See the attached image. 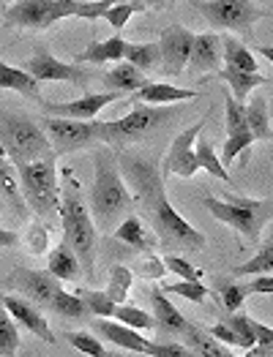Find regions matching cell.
Here are the masks:
<instances>
[{
	"instance_id": "58",
	"label": "cell",
	"mask_w": 273,
	"mask_h": 357,
	"mask_svg": "<svg viewBox=\"0 0 273 357\" xmlns=\"http://www.w3.org/2000/svg\"><path fill=\"white\" fill-rule=\"evenodd\" d=\"M3 205H6V202H3V199H0V213H3Z\"/></svg>"
},
{
	"instance_id": "46",
	"label": "cell",
	"mask_w": 273,
	"mask_h": 357,
	"mask_svg": "<svg viewBox=\"0 0 273 357\" xmlns=\"http://www.w3.org/2000/svg\"><path fill=\"white\" fill-rule=\"evenodd\" d=\"M251 330H254V338L257 344L246 352V357H273V328L251 319Z\"/></svg>"
},
{
	"instance_id": "15",
	"label": "cell",
	"mask_w": 273,
	"mask_h": 357,
	"mask_svg": "<svg viewBox=\"0 0 273 357\" xmlns=\"http://www.w3.org/2000/svg\"><path fill=\"white\" fill-rule=\"evenodd\" d=\"M121 98V93H85L74 101H66V104H52V101H44V112L50 118H68V120H96L98 112L110 104H115Z\"/></svg>"
},
{
	"instance_id": "35",
	"label": "cell",
	"mask_w": 273,
	"mask_h": 357,
	"mask_svg": "<svg viewBox=\"0 0 273 357\" xmlns=\"http://www.w3.org/2000/svg\"><path fill=\"white\" fill-rule=\"evenodd\" d=\"M194 155H197V167H200V169L211 172L213 178H219L221 183H230V172L221 167V158L216 155L211 139H200V142H197V150H194Z\"/></svg>"
},
{
	"instance_id": "57",
	"label": "cell",
	"mask_w": 273,
	"mask_h": 357,
	"mask_svg": "<svg viewBox=\"0 0 273 357\" xmlns=\"http://www.w3.org/2000/svg\"><path fill=\"white\" fill-rule=\"evenodd\" d=\"M121 3H137V0H110V6H121Z\"/></svg>"
},
{
	"instance_id": "41",
	"label": "cell",
	"mask_w": 273,
	"mask_h": 357,
	"mask_svg": "<svg viewBox=\"0 0 273 357\" xmlns=\"http://www.w3.org/2000/svg\"><path fill=\"white\" fill-rule=\"evenodd\" d=\"M50 311L52 314H61V317H68V319H82L88 314V308H85V303H82L80 295H71V292H63V289L55 295Z\"/></svg>"
},
{
	"instance_id": "47",
	"label": "cell",
	"mask_w": 273,
	"mask_h": 357,
	"mask_svg": "<svg viewBox=\"0 0 273 357\" xmlns=\"http://www.w3.org/2000/svg\"><path fill=\"white\" fill-rule=\"evenodd\" d=\"M164 268H167V273H175L181 281H200L202 278V270H197L189 259H183L181 254H167Z\"/></svg>"
},
{
	"instance_id": "19",
	"label": "cell",
	"mask_w": 273,
	"mask_h": 357,
	"mask_svg": "<svg viewBox=\"0 0 273 357\" xmlns=\"http://www.w3.org/2000/svg\"><path fill=\"white\" fill-rule=\"evenodd\" d=\"M151 305H153V330L158 335H183L191 328V322L175 308V303L167 298L161 289L151 292Z\"/></svg>"
},
{
	"instance_id": "43",
	"label": "cell",
	"mask_w": 273,
	"mask_h": 357,
	"mask_svg": "<svg viewBox=\"0 0 273 357\" xmlns=\"http://www.w3.org/2000/svg\"><path fill=\"white\" fill-rule=\"evenodd\" d=\"M142 11H148V6H145L142 0H137V3H121V6H112V8H107L101 20H107L112 28L121 33V30L126 28V22H128L134 14H142Z\"/></svg>"
},
{
	"instance_id": "16",
	"label": "cell",
	"mask_w": 273,
	"mask_h": 357,
	"mask_svg": "<svg viewBox=\"0 0 273 357\" xmlns=\"http://www.w3.org/2000/svg\"><path fill=\"white\" fill-rule=\"evenodd\" d=\"M0 305L11 314V319H14L17 325H22V328L28 330V333H33L36 338H41V341H47V344H55V335H52V328H50L44 311H41L38 305H33L31 300L20 298V295H0Z\"/></svg>"
},
{
	"instance_id": "42",
	"label": "cell",
	"mask_w": 273,
	"mask_h": 357,
	"mask_svg": "<svg viewBox=\"0 0 273 357\" xmlns=\"http://www.w3.org/2000/svg\"><path fill=\"white\" fill-rule=\"evenodd\" d=\"M80 298L85 303V308H88V314L93 317H98V319H112L115 317V303L107 298L104 292H93V289H82L80 292Z\"/></svg>"
},
{
	"instance_id": "32",
	"label": "cell",
	"mask_w": 273,
	"mask_h": 357,
	"mask_svg": "<svg viewBox=\"0 0 273 357\" xmlns=\"http://www.w3.org/2000/svg\"><path fill=\"white\" fill-rule=\"evenodd\" d=\"M123 60L131 63L134 68H140L142 74H148V71H153V68L161 66V50H158V44H137V41H126Z\"/></svg>"
},
{
	"instance_id": "51",
	"label": "cell",
	"mask_w": 273,
	"mask_h": 357,
	"mask_svg": "<svg viewBox=\"0 0 273 357\" xmlns=\"http://www.w3.org/2000/svg\"><path fill=\"white\" fill-rule=\"evenodd\" d=\"M107 8H112L110 0H82V8L77 11V20H101Z\"/></svg>"
},
{
	"instance_id": "17",
	"label": "cell",
	"mask_w": 273,
	"mask_h": 357,
	"mask_svg": "<svg viewBox=\"0 0 273 357\" xmlns=\"http://www.w3.org/2000/svg\"><path fill=\"white\" fill-rule=\"evenodd\" d=\"M221 38L219 33H200L194 36V44H191V55H189V66L183 74H205V71H219L221 68Z\"/></svg>"
},
{
	"instance_id": "30",
	"label": "cell",
	"mask_w": 273,
	"mask_h": 357,
	"mask_svg": "<svg viewBox=\"0 0 273 357\" xmlns=\"http://www.w3.org/2000/svg\"><path fill=\"white\" fill-rule=\"evenodd\" d=\"M213 298L216 303L221 300V305H224V311L227 314H235V311H241L246 298H249V289H246V284L238 281V278H213Z\"/></svg>"
},
{
	"instance_id": "14",
	"label": "cell",
	"mask_w": 273,
	"mask_h": 357,
	"mask_svg": "<svg viewBox=\"0 0 273 357\" xmlns=\"http://www.w3.org/2000/svg\"><path fill=\"white\" fill-rule=\"evenodd\" d=\"M191 44H194V33L186 30L183 25H170L158 38V50H161V74L164 77H183L189 55H191Z\"/></svg>"
},
{
	"instance_id": "33",
	"label": "cell",
	"mask_w": 273,
	"mask_h": 357,
	"mask_svg": "<svg viewBox=\"0 0 273 357\" xmlns=\"http://www.w3.org/2000/svg\"><path fill=\"white\" fill-rule=\"evenodd\" d=\"M243 275H273V235L263 243V248L249 262L233 268V278H243Z\"/></svg>"
},
{
	"instance_id": "50",
	"label": "cell",
	"mask_w": 273,
	"mask_h": 357,
	"mask_svg": "<svg viewBox=\"0 0 273 357\" xmlns=\"http://www.w3.org/2000/svg\"><path fill=\"white\" fill-rule=\"evenodd\" d=\"M28 248H31V254L36 257H41L44 251H47V243H50V229L44 227V224H33L31 232H28Z\"/></svg>"
},
{
	"instance_id": "28",
	"label": "cell",
	"mask_w": 273,
	"mask_h": 357,
	"mask_svg": "<svg viewBox=\"0 0 273 357\" xmlns=\"http://www.w3.org/2000/svg\"><path fill=\"white\" fill-rule=\"evenodd\" d=\"M183 347H189L197 357H238L233 355L224 344H219L211 333L200 325H191V328L183 333Z\"/></svg>"
},
{
	"instance_id": "49",
	"label": "cell",
	"mask_w": 273,
	"mask_h": 357,
	"mask_svg": "<svg viewBox=\"0 0 273 357\" xmlns=\"http://www.w3.org/2000/svg\"><path fill=\"white\" fill-rule=\"evenodd\" d=\"M151 357H197L189 347L175 344V341H153Z\"/></svg>"
},
{
	"instance_id": "37",
	"label": "cell",
	"mask_w": 273,
	"mask_h": 357,
	"mask_svg": "<svg viewBox=\"0 0 273 357\" xmlns=\"http://www.w3.org/2000/svg\"><path fill=\"white\" fill-rule=\"evenodd\" d=\"M115 322H121L126 328L137 330V333H145V330H153V317L148 311H142V308H137V305H128V303H123L115 308V317H112Z\"/></svg>"
},
{
	"instance_id": "40",
	"label": "cell",
	"mask_w": 273,
	"mask_h": 357,
	"mask_svg": "<svg viewBox=\"0 0 273 357\" xmlns=\"http://www.w3.org/2000/svg\"><path fill=\"white\" fill-rule=\"evenodd\" d=\"M224 118H227L224 120L227 137L249 131V126H246V104L235 101V98H233V93H227V96H224Z\"/></svg>"
},
{
	"instance_id": "48",
	"label": "cell",
	"mask_w": 273,
	"mask_h": 357,
	"mask_svg": "<svg viewBox=\"0 0 273 357\" xmlns=\"http://www.w3.org/2000/svg\"><path fill=\"white\" fill-rule=\"evenodd\" d=\"M134 270H137L142 278H148V281H161V278H164V273H167L164 259H158L156 254H145V257L137 262V268Z\"/></svg>"
},
{
	"instance_id": "10",
	"label": "cell",
	"mask_w": 273,
	"mask_h": 357,
	"mask_svg": "<svg viewBox=\"0 0 273 357\" xmlns=\"http://www.w3.org/2000/svg\"><path fill=\"white\" fill-rule=\"evenodd\" d=\"M47 139L52 145L55 155H66L74 150L91 148L93 142H98V128L101 120H68V118H44Z\"/></svg>"
},
{
	"instance_id": "36",
	"label": "cell",
	"mask_w": 273,
	"mask_h": 357,
	"mask_svg": "<svg viewBox=\"0 0 273 357\" xmlns=\"http://www.w3.org/2000/svg\"><path fill=\"white\" fill-rule=\"evenodd\" d=\"M20 352V328L6 308H0V357H17Z\"/></svg>"
},
{
	"instance_id": "27",
	"label": "cell",
	"mask_w": 273,
	"mask_h": 357,
	"mask_svg": "<svg viewBox=\"0 0 273 357\" xmlns=\"http://www.w3.org/2000/svg\"><path fill=\"white\" fill-rule=\"evenodd\" d=\"M123 50H126V41L121 36H112L107 41H93L88 44L82 52H77L71 63L82 66V63H121L123 60Z\"/></svg>"
},
{
	"instance_id": "21",
	"label": "cell",
	"mask_w": 273,
	"mask_h": 357,
	"mask_svg": "<svg viewBox=\"0 0 273 357\" xmlns=\"http://www.w3.org/2000/svg\"><path fill=\"white\" fill-rule=\"evenodd\" d=\"M197 98L194 88H175L167 82H148L145 88L131 93V104H148V107H164V104H178Z\"/></svg>"
},
{
	"instance_id": "4",
	"label": "cell",
	"mask_w": 273,
	"mask_h": 357,
	"mask_svg": "<svg viewBox=\"0 0 273 357\" xmlns=\"http://www.w3.org/2000/svg\"><path fill=\"white\" fill-rule=\"evenodd\" d=\"M17 178L25 205L44 221V227L61 221V183H58L55 155L17 167Z\"/></svg>"
},
{
	"instance_id": "53",
	"label": "cell",
	"mask_w": 273,
	"mask_h": 357,
	"mask_svg": "<svg viewBox=\"0 0 273 357\" xmlns=\"http://www.w3.org/2000/svg\"><path fill=\"white\" fill-rule=\"evenodd\" d=\"M249 295H273V275H254L246 284Z\"/></svg>"
},
{
	"instance_id": "26",
	"label": "cell",
	"mask_w": 273,
	"mask_h": 357,
	"mask_svg": "<svg viewBox=\"0 0 273 357\" xmlns=\"http://www.w3.org/2000/svg\"><path fill=\"white\" fill-rule=\"evenodd\" d=\"M0 90H14V93L31 98L36 104H44L41 88H38V82L33 79L31 74L25 68H14V66H8L3 60H0Z\"/></svg>"
},
{
	"instance_id": "8",
	"label": "cell",
	"mask_w": 273,
	"mask_h": 357,
	"mask_svg": "<svg viewBox=\"0 0 273 357\" xmlns=\"http://www.w3.org/2000/svg\"><path fill=\"white\" fill-rule=\"evenodd\" d=\"M82 0H14L6 8V25L22 30H47L66 17H77Z\"/></svg>"
},
{
	"instance_id": "55",
	"label": "cell",
	"mask_w": 273,
	"mask_h": 357,
	"mask_svg": "<svg viewBox=\"0 0 273 357\" xmlns=\"http://www.w3.org/2000/svg\"><path fill=\"white\" fill-rule=\"evenodd\" d=\"M257 52H260L265 60H271L273 63V47H265V44H263V47H257Z\"/></svg>"
},
{
	"instance_id": "39",
	"label": "cell",
	"mask_w": 273,
	"mask_h": 357,
	"mask_svg": "<svg viewBox=\"0 0 273 357\" xmlns=\"http://www.w3.org/2000/svg\"><path fill=\"white\" fill-rule=\"evenodd\" d=\"M161 292L164 295H178V298H186L189 303H197V305H202L208 295H211V289L208 287H202L200 281H175V284H161Z\"/></svg>"
},
{
	"instance_id": "52",
	"label": "cell",
	"mask_w": 273,
	"mask_h": 357,
	"mask_svg": "<svg viewBox=\"0 0 273 357\" xmlns=\"http://www.w3.org/2000/svg\"><path fill=\"white\" fill-rule=\"evenodd\" d=\"M208 333H211L213 338L219 341V344H224V347H238V349H243L241 347V338L233 333V330L227 328L224 322H219V325H213V328H208Z\"/></svg>"
},
{
	"instance_id": "9",
	"label": "cell",
	"mask_w": 273,
	"mask_h": 357,
	"mask_svg": "<svg viewBox=\"0 0 273 357\" xmlns=\"http://www.w3.org/2000/svg\"><path fill=\"white\" fill-rule=\"evenodd\" d=\"M208 25L216 30H251V25L263 17H273V11L254 6L251 0H205L197 3Z\"/></svg>"
},
{
	"instance_id": "25",
	"label": "cell",
	"mask_w": 273,
	"mask_h": 357,
	"mask_svg": "<svg viewBox=\"0 0 273 357\" xmlns=\"http://www.w3.org/2000/svg\"><path fill=\"white\" fill-rule=\"evenodd\" d=\"M151 79L140 71V68H134L131 63H126V60H121V63H115L107 74H104V85H107V90H112V93H137L140 88H145Z\"/></svg>"
},
{
	"instance_id": "7",
	"label": "cell",
	"mask_w": 273,
	"mask_h": 357,
	"mask_svg": "<svg viewBox=\"0 0 273 357\" xmlns=\"http://www.w3.org/2000/svg\"><path fill=\"white\" fill-rule=\"evenodd\" d=\"M172 115V109L164 107H148V104H134L128 115L118 120H101L98 128V142L107 145H131L142 142L148 134H153L158 126H164Z\"/></svg>"
},
{
	"instance_id": "13",
	"label": "cell",
	"mask_w": 273,
	"mask_h": 357,
	"mask_svg": "<svg viewBox=\"0 0 273 357\" xmlns=\"http://www.w3.org/2000/svg\"><path fill=\"white\" fill-rule=\"evenodd\" d=\"M205 120H197L194 126H189L186 131H181L172 145L167 150V155L161 158V175H178V178H194L197 175V155H194V139L200 137Z\"/></svg>"
},
{
	"instance_id": "23",
	"label": "cell",
	"mask_w": 273,
	"mask_h": 357,
	"mask_svg": "<svg viewBox=\"0 0 273 357\" xmlns=\"http://www.w3.org/2000/svg\"><path fill=\"white\" fill-rule=\"evenodd\" d=\"M0 199L14 210V215L20 218H28V205L22 199V188H20V178H17V169L14 164L0 153Z\"/></svg>"
},
{
	"instance_id": "45",
	"label": "cell",
	"mask_w": 273,
	"mask_h": 357,
	"mask_svg": "<svg viewBox=\"0 0 273 357\" xmlns=\"http://www.w3.org/2000/svg\"><path fill=\"white\" fill-rule=\"evenodd\" d=\"M251 142H254V137H251V131H243V134H233V137H227V142H224V150H221V167L227 169L241 153L251 148Z\"/></svg>"
},
{
	"instance_id": "29",
	"label": "cell",
	"mask_w": 273,
	"mask_h": 357,
	"mask_svg": "<svg viewBox=\"0 0 273 357\" xmlns=\"http://www.w3.org/2000/svg\"><path fill=\"white\" fill-rule=\"evenodd\" d=\"M221 60L227 68H238V71H246V74H257V60L249 52V47L238 41L235 36H227L221 33Z\"/></svg>"
},
{
	"instance_id": "1",
	"label": "cell",
	"mask_w": 273,
	"mask_h": 357,
	"mask_svg": "<svg viewBox=\"0 0 273 357\" xmlns=\"http://www.w3.org/2000/svg\"><path fill=\"white\" fill-rule=\"evenodd\" d=\"M118 169L126 183L134 188V202L140 205L142 215L153 227V235L164 243L167 254H200L205 248V235L194 229L178 210L170 205L167 191H164V175L161 164L145 158V155H131L121 153L118 155Z\"/></svg>"
},
{
	"instance_id": "31",
	"label": "cell",
	"mask_w": 273,
	"mask_h": 357,
	"mask_svg": "<svg viewBox=\"0 0 273 357\" xmlns=\"http://www.w3.org/2000/svg\"><path fill=\"white\" fill-rule=\"evenodd\" d=\"M246 126L251 131L254 139H271V112H268V101L263 96H254L246 104Z\"/></svg>"
},
{
	"instance_id": "5",
	"label": "cell",
	"mask_w": 273,
	"mask_h": 357,
	"mask_svg": "<svg viewBox=\"0 0 273 357\" xmlns=\"http://www.w3.org/2000/svg\"><path fill=\"white\" fill-rule=\"evenodd\" d=\"M0 153L14 164V169L55 155L38 123H33L28 115H14L6 109H0Z\"/></svg>"
},
{
	"instance_id": "24",
	"label": "cell",
	"mask_w": 273,
	"mask_h": 357,
	"mask_svg": "<svg viewBox=\"0 0 273 357\" xmlns=\"http://www.w3.org/2000/svg\"><path fill=\"white\" fill-rule=\"evenodd\" d=\"M47 270L58 278V281H80L82 278V265H80V257L74 254V248L61 240L50 257H47Z\"/></svg>"
},
{
	"instance_id": "54",
	"label": "cell",
	"mask_w": 273,
	"mask_h": 357,
	"mask_svg": "<svg viewBox=\"0 0 273 357\" xmlns=\"http://www.w3.org/2000/svg\"><path fill=\"white\" fill-rule=\"evenodd\" d=\"M20 243H22V235H20V232L0 227V248H17Z\"/></svg>"
},
{
	"instance_id": "20",
	"label": "cell",
	"mask_w": 273,
	"mask_h": 357,
	"mask_svg": "<svg viewBox=\"0 0 273 357\" xmlns=\"http://www.w3.org/2000/svg\"><path fill=\"white\" fill-rule=\"evenodd\" d=\"M213 79L227 82L230 90H233V98H235V101H241V104H246L249 93H251L254 88H260V85H273V79L263 77V74H246V71L227 68V66H221V68H219V71H213V74H205L200 82L205 85V82H213Z\"/></svg>"
},
{
	"instance_id": "56",
	"label": "cell",
	"mask_w": 273,
	"mask_h": 357,
	"mask_svg": "<svg viewBox=\"0 0 273 357\" xmlns=\"http://www.w3.org/2000/svg\"><path fill=\"white\" fill-rule=\"evenodd\" d=\"M142 3H145V6H148V8H151V6H161V3H164V0H142Z\"/></svg>"
},
{
	"instance_id": "6",
	"label": "cell",
	"mask_w": 273,
	"mask_h": 357,
	"mask_svg": "<svg viewBox=\"0 0 273 357\" xmlns=\"http://www.w3.org/2000/svg\"><path fill=\"white\" fill-rule=\"evenodd\" d=\"M205 208L211 210V215L233 227L238 235L251 243H260L263 229L273 221V199H249V197L227 194L224 199L205 197Z\"/></svg>"
},
{
	"instance_id": "18",
	"label": "cell",
	"mask_w": 273,
	"mask_h": 357,
	"mask_svg": "<svg viewBox=\"0 0 273 357\" xmlns=\"http://www.w3.org/2000/svg\"><path fill=\"white\" fill-rule=\"evenodd\" d=\"M93 333H98L104 341L121 347L126 352H134V355H151V349H153L151 338L140 335L137 330L126 328V325L115 322V319H96V322H93Z\"/></svg>"
},
{
	"instance_id": "44",
	"label": "cell",
	"mask_w": 273,
	"mask_h": 357,
	"mask_svg": "<svg viewBox=\"0 0 273 357\" xmlns=\"http://www.w3.org/2000/svg\"><path fill=\"white\" fill-rule=\"evenodd\" d=\"M224 325L233 330L238 338H241V347L243 352H249L254 344H257V338H254V330H251V317L249 314H227V319H224Z\"/></svg>"
},
{
	"instance_id": "2",
	"label": "cell",
	"mask_w": 273,
	"mask_h": 357,
	"mask_svg": "<svg viewBox=\"0 0 273 357\" xmlns=\"http://www.w3.org/2000/svg\"><path fill=\"white\" fill-rule=\"evenodd\" d=\"M134 197L126 188L121 169H118V158L110 148L96 150L93 153V185H91V210L96 229L115 232V227L131 213Z\"/></svg>"
},
{
	"instance_id": "12",
	"label": "cell",
	"mask_w": 273,
	"mask_h": 357,
	"mask_svg": "<svg viewBox=\"0 0 273 357\" xmlns=\"http://www.w3.org/2000/svg\"><path fill=\"white\" fill-rule=\"evenodd\" d=\"M6 287L22 292L20 298L31 300L33 305L47 308V311H50L55 295L63 289L61 281L50 270H28V268H14V273L6 278Z\"/></svg>"
},
{
	"instance_id": "34",
	"label": "cell",
	"mask_w": 273,
	"mask_h": 357,
	"mask_svg": "<svg viewBox=\"0 0 273 357\" xmlns=\"http://www.w3.org/2000/svg\"><path fill=\"white\" fill-rule=\"evenodd\" d=\"M131 278H134V270H128L126 265H115L110 270V281H107L104 295L115 305H123L126 298H128V289H131Z\"/></svg>"
},
{
	"instance_id": "11",
	"label": "cell",
	"mask_w": 273,
	"mask_h": 357,
	"mask_svg": "<svg viewBox=\"0 0 273 357\" xmlns=\"http://www.w3.org/2000/svg\"><path fill=\"white\" fill-rule=\"evenodd\" d=\"M25 71L31 74L38 85H41V82H71V85L85 88V85L91 82L88 68H82V66H77V63L58 60L47 47H38V50H36V55L25 63Z\"/></svg>"
},
{
	"instance_id": "3",
	"label": "cell",
	"mask_w": 273,
	"mask_h": 357,
	"mask_svg": "<svg viewBox=\"0 0 273 357\" xmlns=\"http://www.w3.org/2000/svg\"><path fill=\"white\" fill-rule=\"evenodd\" d=\"M61 188V224H63V240L74 248V254L80 257L82 273H88V278H96L93 265H96V224H93L88 205L82 199V191L77 185V180L71 178V172L63 175Z\"/></svg>"
},
{
	"instance_id": "38",
	"label": "cell",
	"mask_w": 273,
	"mask_h": 357,
	"mask_svg": "<svg viewBox=\"0 0 273 357\" xmlns=\"http://www.w3.org/2000/svg\"><path fill=\"white\" fill-rule=\"evenodd\" d=\"M66 341H68L77 352H82V355H88V357H112L110 349H107L96 335L85 333V330H68V333H66Z\"/></svg>"
},
{
	"instance_id": "22",
	"label": "cell",
	"mask_w": 273,
	"mask_h": 357,
	"mask_svg": "<svg viewBox=\"0 0 273 357\" xmlns=\"http://www.w3.org/2000/svg\"><path fill=\"white\" fill-rule=\"evenodd\" d=\"M112 238L118 240V243L131 245L134 251H145V254H153V248H156V243H158V238L153 235L151 229H148L137 215H126L121 224L115 227Z\"/></svg>"
}]
</instances>
